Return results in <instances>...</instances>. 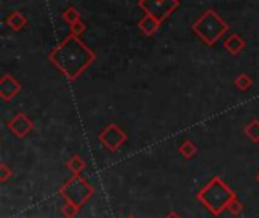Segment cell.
I'll return each instance as SVG.
<instances>
[{"label":"cell","mask_w":259,"mask_h":218,"mask_svg":"<svg viewBox=\"0 0 259 218\" xmlns=\"http://www.w3.org/2000/svg\"><path fill=\"white\" fill-rule=\"evenodd\" d=\"M237 85H238L241 89H247V88L250 87V79H249L247 76H240V78L237 79Z\"/></svg>","instance_id":"30bf717a"},{"label":"cell","mask_w":259,"mask_h":218,"mask_svg":"<svg viewBox=\"0 0 259 218\" xmlns=\"http://www.w3.org/2000/svg\"><path fill=\"white\" fill-rule=\"evenodd\" d=\"M197 199L214 215H218L224 209H227L229 203L237 197L220 177H214L199 192Z\"/></svg>","instance_id":"6da1fadb"},{"label":"cell","mask_w":259,"mask_h":218,"mask_svg":"<svg viewBox=\"0 0 259 218\" xmlns=\"http://www.w3.org/2000/svg\"><path fill=\"white\" fill-rule=\"evenodd\" d=\"M256 180L259 182V173H258V176H256Z\"/></svg>","instance_id":"4fadbf2b"},{"label":"cell","mask_w":259,"mask_h":218,"mask_svg":"<svg viewBox=\"0 0 259 218\" xmlns=\"http://www.w3.org/2000/svg\"><path fill=\"white\" fill-rule=\"evenodd\" d=\"M61 211H62V214H64L67 218H73V217L79 212V208L75 206L73 203H68V202H67V205H64Z\"/></svg>","instance_id":"52a82bcc"},{"label":"cell","mask_w":259,"mask_h":218,"mask_svg":"<svg viewBox=\"0 0 259 218\" xmlns=\"http://www.w3.org/2000/svg\"><path fill=\"white\" fill-rule=\"evenodd\" d=\"M166 218H180V215L177 212H170Z\"/></svg>","instance_id":"7c38bea8"},{"label":"cell","mask_w":259,"mask_h":218,"mask_svg":"<svg viewBox=\"0 0 259 218\" xmlns=\"http://www.w3.org/2000/svg\"><path fill=\"white\" fill-rule=\"evenodd\" d=\"M67 167H68L70 172L73 173V176H79L81 172L85 168V162H84V159L79 155H75L72 159L67 162Z\"/></svg>","instance_id":"5b68a950"},{"label":"cell","mask_w":259,"mask_h":218,"mask_svg":"<svg viewBox=\"0 0 259 218\" xmlns=\"http://www.w3.org/2000/svg\"><path fill=\"white\" fill-rule=\"evenodd\" d=\"M61 194L68 203H73L81 209L92 196V186L81 176H73L61 188Z\"/></svg>","instance_id":"7a4b0ae2"},{"label":"cell","mask_w":259,"mask_h":218,"mask_svg":"<svg viewBox=\"0 0 259 218\" xmlns=\"http://www.w3.org/2000/svg\"><path fill=\"white\" fill-rule=\"evenodd\" d=\"M247 133L253 141H259V123L258 121H253V123L247 128Z\"/></svg>","instance_id":"ba28073f"},{"label":"cell","mask_w":259,"mask_h":218,"mask_svg":"<svg viewBox=\"0 0 259 218\" xmlns=\"http://www.w3.org/2000/svg\"><path fill=\"white\" fill-rule=\"evenodd\" d=\"M9 128L18 135V136H23V135H26L31 129H32V125H31V121L25 117V115H18L12 123L9 125Z\"/></svg>","instance_id":"277c9868"},{"label":"cell","mask_w":259,"mask_h":218,"mask_svg":"<svg viewBox=\"0 0 259 218\" xmlns=\"http://www.w3.org/2000/svg\"><path fill=\"white\" fill-rule=\"evenodd\" d=\"M9 176H12V172H11V170L5 164H2V182H6V179Z\"/></svg>","instance_id":"8fae6325"},{"label":"cell","mask_w":259,"mask_h":218,"mask_svg":"<svg viewBox=\"0 0 259 218\" xmlns=\"http://www.w3.org/2000/svg\"><path fill=\"white\" fill-rule=\"evenodd\" d=\"M128 218H136V217H132V215H129V217H128Z\"/></svg>","instance_id":"5bb4252c"},{"label":"cell","mask_w":259,"mask_h":218,"mask_svg":"<svg viewBox=\"0 0 259 218\" xmlns=\"http://www.w3.org/2000/svg\"><path fill=\"white\" fill-rule=\"evenodd\" d=\"M227 211H229L230 214H233V215H238V214H241V212H243V205H241V203H240L237 199H233V200L229 203Z\"/></svg>","instance_id":"9c48e42d"},{"label":"cell","mask_w":259,"mask_h":218,"mask_svg":"<svg viewBox=\"0 0 259 218\" xmlns=\"http://www.w3.org/2000/svg\"><path fill=\"white\" fill-rule=\"evenodd\" d=\"M179 153L183 156V158H186V159H190V158H193L194 155H196V145L191 142V141H185L180 147H179Z\"/></svg>","instance_id":"8992f818"},{"label":"cell","mask_w":259,"mask_h":218,"mask_svg":"<svg viewBox=\"0 0 259 218\" xmlns=\"http://www.w3.org/2000/svg\"><path fill=\"white\" fill-rule=\"evenodd\" d=\"M100 141L103 142V145L106 149L115 152L122 147V144L126 141V135L123 131H120L117 126H109L102 135H100Z\"/></svg>","instance_id":"3957f363"}]
</instances>
